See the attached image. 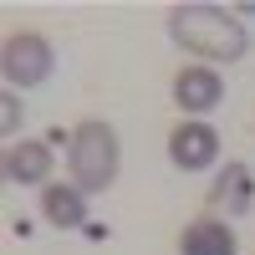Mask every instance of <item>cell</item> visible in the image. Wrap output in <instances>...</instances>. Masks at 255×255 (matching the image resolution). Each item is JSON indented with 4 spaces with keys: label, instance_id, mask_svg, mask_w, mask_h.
<instances>
[{
    "label": "cell",
    "instance_id": "obj_3",
    "mask_svg": "<svg viewBox=\"0 0 255 255\" xmlns=\"http://www.w3.org/2000/svg\"><path fill=\"white\" fill-rule=\"evenodd\" d=\"M51 72H56V51H51V41L41 36V31H15V36H5V46H0V77H5L10 92H31V87H41Z\"/></svg>",
    "mask_w": 255,
    "mask_h": 255
},
{
    "label": "cell",
    "instance_id": "obj_6",
    "mask_svg": "<svg viewBox=\"0 0 255 255\" xmlns=\"http://www.w3.org/2000/svg\"><path fill=\"white\" fill-rule=\"evenodd\" d=\"M5 184H41L46 189L51 184V143H41V138H15L5 148Z\"/></svg>",
    "mask_w": 255,
    "mask_h": 255
},
{
    "label": "cell",
    "instance_id": "obj_5",
    "mask_svg": "<svg viewBox=\"0 0 255 255\" xmlns=\"http://www.w3.org/2000/svg\"><path fill=\"white\" fill-rule=\"evenodd\" d=\"M174 102H179V113H189V118L204 123V113H215L220 102H225V77L215 67H204V61L179 67L174 72Z\"/></svg>",
    "mask_w": 255,
    "mask_h": 255
},
{
    "label": "cell",
    "instance_id": "obj_2",
    "mask_svg": "<svg viewBox=\"0 0 255 255\" xmlns=\"http://www.w3.org/2000/svg\"><path fill=\"white\" fill-rule=\"evenodd\" d=\"M123 148H118V128L102 118H82L67 138V174L82 194H108L118 179Z\"/></svg>",
    "mask_w": 255,
    "mask_h": 255
},
{
    "label": "cell",
    "instance_id": "obj_10",
    "mask_svg": "<svg viewBox=\"0 0 255 255\" xmlns=\"http://www.w3.org/2000/svg\"><path fill=\"white\" fill-rule=\"evenodd\" d=\"M20 123H26V108H20V97L5 87V92H0V133L15 138V133H20Z\"/></svg>",
    "mask_w": 255,
    "mask_h": 255
},
{
    "label": "cell",
    "instance_id": "obj_8",
    "mask_svg": "<svg viewBox=\"0 0 255 255\" xmlns=\"http://www.w3.org/2000/svg\"><path fill=\"white\" fill-rule=\"evenodd\" d=\"M209 204H215L220 215H250V204H255V179H250V168H245L240 158L220 163V179L209 184Z\"/></svg>",
    "mask_w": 255,
    "mask_h": 255
},
{
    "label": "cell",
    "instance_id": "obj_4",
    "mask_svg": "<svg viewBox=\"0 0 255 255\" xmlns=\"http://www.w3.org/2000/svg\"><path fill=\"white\" fill-rule=\"evenodd\" d=\"M215 158H220V133L209 123L189 118L168 133V163L184 168V174H204V168H215Z\"/></svg>",
    "mask_w": 255,
    "mask_h": 255
},
{
    "label": "cell",
    "instance_id": "obj_7",
    "mask_svg": "<svg viewBox=\"0 0 255 255\" xmlns=\"http://www.w3.org/2000/svg\"><path fill=\"white\" fill-rule=\"evenodd\" d=\"M179 255H240V235L230 230V220H189L179 235Z\"/></svg>",
    "mask_w": 255,
    "mask_h": 255
},
{
    "label": "cell",
    "instance_id": "obj_9",
    "mask_svg": "<svg viewBox=\"0 0 255 255\" xmlns=\"http://www.w3.org/2000/svg\"><path fill=\"white\" fill-rule=\"evenodd\" d=\"M41 220L51 230H82L87 225V194H82L77 184H46L41 189Z\"/></svg>",
    "mask_w": 255,
    "mask_h": 255
},
{
    "label": "cell",
    "instance_id": "obj_1",
    "mask_svg": "<svg viewBox=\"0 0 255 255\" xmlns=\"http://www.w3.org/2000/svg\"><path fill=\"white\" fill-rule=\"evenodd\" d=\"M163 26L189 56H204V67L209 61L230 67V61L250 56V31L240 26V15H230L225 5H209V0H179V5H168Z\"/></svg>",
    "mask_w": 255,
    "mask_h": 255
}]
</instances>
